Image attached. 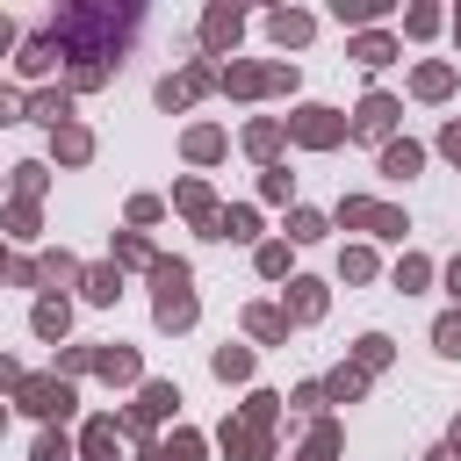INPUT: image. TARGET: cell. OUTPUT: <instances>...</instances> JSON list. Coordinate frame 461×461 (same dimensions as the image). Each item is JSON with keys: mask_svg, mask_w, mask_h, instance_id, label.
<instances>
[{"mask_svg": "<svg viewBox=\"0 0 461 461\" xmlns=\"http://www.w3.org/2000/svg\"><path fill=\"white\" fill-rule=\"evenodd\" d=\"M137 29V7H58V43L72 65H108Z\"/></svg>", "mask_w": 461, "mask_h": 461, "instance_id": "cell-1", "label": "cell"}, {"mask_svg": "<svg viewBox=\"0 0 461 461\" xmlns=\"http://www.w3.org/2000/svg\"><path fill=\"white\" fill-rule=\"evenodd\" d=\"M274 418H281V396H274V389H252L245 411L223 418V432H216L223 454H230V461H267V454H274Z\"/></svg>", "mask_w": 461, "mask_h": 461, "instance_id": "cell-2", "label": "cell"}, {"mask_svg": "<svg viewBox=\"0 0 461 461\" xmlns=\"http://www.w3.org/2000/svg\"><path fill=\"white\" fill-rule=\"evenodd\" d=\"M151 288H158L151 317H158L166 331H187V324H194V288H187V267H180V259H158V267H151Z\"/></svg>", "mask_w": 461, "mask_h": 461, "instance_id": "cell-3", "label": "cell"}, {"mask_svg": "<svg viewBox=\"0 0 461 461\" xmlns=\"http://www.w3.org/2000/svg\"><path fill=\"white\" fill-rule=\"evenodd\" d=\"M14 403L29 418H72V382L65 375H22L14 382Z\"/></svg>", "mask_w": 461, "mask_h": 461, "instance_id": "cell-4", "label": "cell"}, {"mask_svg": "<svg viewBox=\"0 0 461 461\" xmlns=\"http://www.w3.org/2000/svg\"><path fill=\"white\" fill-rule=\"evenodd\" d=\"M346 130H353V122H346L339 108H317V101L288 115V137H295V144H310V151H331V144H339Z\"/></svg>", "mask_w": 461, "mask_h": 461, "instance_id": "cell-5", "label": "cell"}, {"mask_svg": "<svg viewBox=\"0 0 461 461\" xmlns=\"http://www.w3.org/2000/svg\"><path fill=\"white\" fill-rule=\"evenodd\" d=\"M295 65H223V94H288Z\"/></svg>", "mask_w": 461, "mask_h": 461, "instance_id": "cell-6", "label": "cell"}, {"mask_svg": "<svg viewBox=\"0 0 461 461\" xmlns=\"http://www.w3.org/2000/svg\"><path fill=\"white\" fill-rule=\"evenodd\" d=\"M339 223H360V230H375V238H403V209L367 202V194H346V202H339Z\"/></svg>", "mask_w": 461, "mask_h": 461, "instance_id": "cell-7", "label": "cell"}, {"mask_svg": "<svg viewBox=\"0 0 461 461\" xmlns=\"http://www.w3.org/2000/svg\"><path fill=\"white\" fill-rule=\"evenodd\" d=\"M173 403H180V389H173V382H144L122 425H130V432H151V425H166V418H173Z\"/></svg>", "mask_w": 461, "mask_h": 461, "instance_id": "cell-8", "label": "cell"}, {"mask_svg": "<svg viewBox=\"0 0 461 461\" xmlns=\"http://www.w3.org/2000/svg\"><path fill=\"white\" fill-rule=\"evenodd\" d=\"M202 86H223V72H216L209 58H194V65H187L180 79H158V108H187V101H194Z\"/></svg>", "mask_w": 461, "mask_h": 461, "instance_id": "cell-9", "label": "cell"}, {"mask_svg": "<svg viewBox=\"0 0 461 461\" xmlns=\"http://www.w3.org/2000/svg\"><path fill=\"white\" fill-rule=\"evenodd\" d=\"M173 209H180V216H194V223H202V238H216V223H223V209L209 202V187H202V180H180V187H173Z\"/></svg>", "mask_w": 461, "mask_h": 461, "instance_id": "cell-10", "label": "cell"}, {"mask_svg": "<svg viewBox=\"0 0 461 461\" xmlns=\"http://www.w3.org/2000/svg\"><path fill=\"white\" fill-rule=\"evenodd\" d=\"M396 115H403V108H396L389 94H367V101H360V115H353V137H382V144H389Z\"/></svg>", "mask_w": 461, "mask_h": 461, "instance_id": "cell-11", "label": "cell"}, {"mask_svg": "<svg viewBox=\"0 0 461 461\" xmlns=\"http://www.w3.org/2000/svg\"><path fill=\"white\" fill-rule=\"evenodd\" d=\"M115 454H122L115 418H86V432H79V461H115Z\"/></svg>", "mask_w": 461, "mask_h": 461, "instance_id": "cell-12", "label": "cell"}, {"mask_svg": "<svg viewBox=\"0 0 461 461\" xmlns=\"http://www.w3.org/2000/svg\"><path fill=\"white\" fill-rule=\"evenodd\" d=\"M238 29H245V14H238V7H209V14H202V50H230V43H238Z\"/></svg>", "mask_w": 461, "mask_h": 461, "instance_id": "cell-13", "label": "cell"}, {"mask_svg": "<svg viewBox=\"0 0 461 461\" xmlns=\"http://www.w3.org/2000/svg\"><path fill=\"white\" fill-rule=\"evenodd\" d=\"M29 115L50 122V130H65V122H72V86H43V94H29Z\"/></svg>", "mask_w": 461, "mask_h": 461, "instance_id": "cell-14", "label": "cell"}, {"mask_svg": "<svg viewBox=\"0 0 461 461\" xmlns=\"http://www.w3.org/2000/svg\"><path fill=\"white\" fill-rule=\"evenodd\" d=\"M281 310H288V324H310V317H324V288L317 281H288Z\"/></svg>", "mask_w": 461, "mask_h": 461, "instance_id": "cell-15", "label": "cell"}, {"mask_svg": "<svg viewBox=\"0 0 461 461\" xmlns=\"http://www.w3.org/2000/svg\"><path fill=\"white\" fill-rule=\"evenodd\" d=\"M418 166H425V151H418V144H411V137H403V144H396V137H389V144H382V173H389V180H411V173H418Z\"/></svg>", "mask_w": 461, "mask_h": 461, "instance_id": "cell-16", "label": "cell"}, {"mask_svg": "<svg viewBox=\"0 0 461 461\" xmlns=\"http://www.w3.org/2000/svg\"><path fill=\"white\" fill-rule=\"evenodd\" d=\"M245 331H252V339H267V346H281V339H288V310L259 303V310H245Z\"/></svg>", "mask_w": 461, "mask_h": 461, "instance_id": "cell-17", "label": "cell"}, {"mask_svg": "<svg viewBox=\"0 0 461 461\" xmlns=\"http://www.w3.org/2000/svg\"><path fill=\"white\" fill-rule=\"evenodd\" d=\"M310 29H317V22H310V14H295V7L267 14V36H274V43H310Z\"/></svg>", "mask_w": 461, "mask_h": 461, "instance_id": "cell-18", "label": "cell"}, {"mask_svg": "<svg viewBox=\"0 0 461 461\" xmlns=\"http://www.w3.org/2000/svg\"><path fill=\"white\" fill-rule=\"evenodd\" d=\"M50 58H65V43H58V36H29V43H22V72H29V79H43V72H50Z\"/></svg>", "mask_w": 461, "mask_h": 461, "instance_id": "cell-19", "label": "cell"}, {"mask_svg": "<svg viewBox=\"0 0 461 461\" xmlns=\"http://www.w3.org/2000/svg\"><path fill=\"white\" fill-rule=\"evenodd\" d=\"M58 158H65V166H86V158H94V130H86V122H65V130H58Z\"/></svg>", "mask_w": 461, "mask_h": 461, "instance_id": "cell-20", "label": "cell"}, {"mask_svg": "<svg viewBox=\"0 0 461 461\" xmlns=\"http://www.w3.org/2000/svg\"><path fill=\"white\" fill-rule=\"evenodd\" d=\"M94 375H108V382H137L144 367H137V353H130V346H101V360H94Z\"/></svg>", "mask_w": 461, "mask_h": 461, "instance_id": "cell-21", "label": "cell"}, {"mask_svg": "<svg viewBox=\"0 0 461 461\" xmlns=\"http://www.w3.org/2000/svg\"><path fill=\"white\" fill-rule=\"evenodd\" d=\"M144 461H202V432H187V425H180V432H173V439H158Z\"/></svg>", "mask_w": 461, "mask_h": 461, "instance_id": "cell-22", "label": "cell"}, {"mask_svg": "<svg viewBox=\"0 0 461 461\" xmlns=\"http://www.w3.org/2000/svg\"><path fill=\"white\" fill-rule=\"evenodd\" d=\"M79 288H86V303H115L122 295V267H86Z\"/></svg>", "mask_w": 461, "mask_h": 461, "instance_id": "cell-23", "label": "cell"}, {"mask_svg": "<svg viewBox=\"0 0 461 461\" xmlns=\"http://www.w3.org/2000/svg\"><path fill=\"white\" fill-rule=\"evenodd\" d=\"M29 324H36V339H65V331H72V310H65V303H50V295H43V303H36V317H29Z\"/></svg>", "mask_w": 461, "mask_h": 461, "instance_id": "cell-24", "label": "cell"}, {"mask_svg": "<svg viewBox=\"0 0 461 461\" xmlns=\"http://www.w3.org/2000/svg\"><path fill=\"white\" fill-rule=\"evenodd\" d=\"M360 389H367V367H331V375H324V396H331V403H353Z\"/></svg>", "mask_w": 461, "mask_h": 461, "instance_id": "cell-25", "label": "cell"}, {"mask_svg": "<svg viewBox=\"0 0 461 461\" xmlns=\"http://www.w3.org/2000/svg\"><path fill=\"white\" fill-rule=\"evenodd\" d=\"M411 86H418L425 101H447V94H454V65H418V79H411Z\"/></svg>", "mask_w": 461, "mask_h": 461, "instance_id": "cell-26", "label": "cell"}, {"mask_svg": "<svg viewBox=\"0 0 461 461\" xmlns=\"http://www.w3.org/2000/svg\"><path fill=\"white\" fill-rule=\"evenodd\" d=\"M187 158H194V166H209V158H223V130H216V122H202V130H187Z\"/></svg>", "mask_w": 461, "mask_h": 461, "instance_id": "cell-27", "label": "cell"}, {"mask_svg": "<svg viewBox=\"0 0 461 461\" xmlns=\"http://www.w3.org/2000/svg\"><path fill=\"white\" fill-rule=\"evenodd\" d=\"M43 187H50V166H36V158H22V166H14V202H36Z\"/></svg>", "mask_w": 461, "mask_h": 461, "instance_id": "cell-28", "label": "cell"}, {"mask_svg": "<svg viewBox=\"0 0 461 461\" xmlns=\"http://www.w3.org/2000/svg\"><path fill=\"white\" fill-rule=\"evenodd\" d=\"M216 375L223 382H252V346H216Z\"/></svg>", "mask_w": 461, "mask_h": 461, "instance_id": "cell-29", "label": "cell"}, {"mask_svg": "<svg viewBox=\"0 0 461 461\" xmlns=\"http://www.w3.org/2000/svg\"><path fill=\"white\" fill-rule=\"evenodd\" d=\"M115 259H122V267H158V252H151L137 230H122V238H115Z\"/></svg>", "mask_w": 461, "mask_h": 461, "instance_id": "cell-30", "label": "cell"}, {"mask_svg": "<svg viewBox=\"0 0 461 461\" xmlns=\"http://www.w3.org/2000/svg\"><path fill=\"white\" fill-rule=\"evenodd\" d=\"M432 346H439L447 360H461V310H447V317L432 324Z\"/></svg>", "mask_w": 461, "mask_h": 461, "instance_id": "cell-31", "label": "cell"}, {"mask_svg": "<svg viewBox=\"0 0 461 461\" xmlns=\"http://www.w3.org/2000/svg\"><path fill=\"white\" fill-rule=\"evenodd\" d=\"M245 144H252V158H274V151H281V122H252Z\"/></svg>", "mask_w": 461, "mask_h": 461, "instance_id": "cell-32", "label": "cell"}, {"mask_svg": "<svg viewBox=\"0 0 461 461\" xmlns=\"http://www.w3.org/2000/svg\"><path fill=\"white\" fill-rule=\"evenodd\" d=\"M331 454H339V425H317V432H310V447H303L295 461H331Z\"/></svg>", "mask_w": 461, "mask_h": 461, "instance_id": "cell-33", "label": "cell"}, {"mask_svg": "<svg viewBox=\"0 0 461 461\" xmlns=\"http://www.w3.org/2000/svg\"><path fill=\"white\" fill-rule=\"evenodd\" d=\"M353 58H360V65H389V58H396V43H389V36H360V43H353Z\"/></svg>", "mask_w": 461, "mask_h": 461, "instance_id": "cell-34", "label": "cell"}, {"mask_svg": "<svg viewBox=\"0 0 461 461\" xmlns=\"http://www.w3.org/2000/svg\"><path fill=\"white\" fill-rule=\"evenodd\" d=\"M7 230H14V245H29L36 238V202H14L7 209Z\"/></svg>", "mask_w": 461, "mask_h": 461, "instance_id": "cell-35", "label": "cell"}, {"mask_svg": "<svg viewBox=\"0 0 461 461\" xmlns=\"http://www.w3.org/2000/svg\"><path fill=\"white\" fill-rule=\"evenodd\" d=\"M252 230H259L252 209H223V223H216V238H252Z\"/></svg>", "mask_w": 461, "mask_h": 461, "instance_id": "cell-36", "label": "cell"}, {"mask_svg": "<svg viewBox=\"0 0 461 461\" xmlns=\"http://www.w3.org/2000/svg\"><path fill=\"white\" fill-rule=\"evenodd\" d=\"M288 238H295V245L324 238V216H317V209H295V216H288Z\"/></svg>", "mask_w": 461, "mask_h": 461, "instance_id": "cell-37", "label": "cell"}, {"mask_svg": "<svg viewBox=\"0 0 461 461\" xmlns=\"http://www.w3.org/2000/svg\"><path fill=\"white\" fill-rule=\"evenodd\" d=\"M339 274H346V281H367V274H375V252H367V245H346Z\"/></svg>", "mask_w": 461, "mask_h": 461, "instance_id": "cell-38", "label": "cell"}, {"mask_svg": "<svg viewBox=\"0 0 461 461\" xmlns=\"http://www.w3.org/2000/svg\"><path fill=\"white\" fill-rule=\"evenodd\" d=\"M43 281H86L72 252H43Z\"/></svg>", "mask_w": 461, "mask_h": 461, "instance_id": "cell-39", "label": "cell"}, {"mask_svg": "<svg viewBox=\"0 0 461 461\" xmlns=\"http://www.w3.org/2000/svg\"><path fill=\"white\" fill-rule=\"evenodd\" d=\"M353 367H389V339H382V331H367V339H360V360H353Z\"/></svg>", "mask_w": 461, "mask_h": 461, "instance_id": "cell-40", "label": "cell"}, {"mask_svg": "<svg viewBox=\"0 0 461 461\" xmlns=\"http://www.w3.org/2000/svg\"><path fill=\"white\" fill-rule=\"evenodd\" d=\"M94 360H101V346H65V353H58V367H65V375H86Z\"/></svg>", "mask_w": 461, "mask_h": 461, "instance_id": "cell-41", "label": "cell"}, {"mask_svg": "<svg viewBox=\"0 0 461 461\" xmlns=\"http://www.w3.org/2000/svg\"><path fill=\"white\" fill-rule=\"evenodd\" d=\"M425 274H432V267H425V259H418V252H403V259H396V288H418V281H425Z\"/></svg>", "mask_w": 461, "mask_h": 461, "instance_id": "cell-42", "label": "cell"}, {"mask_svg": "<svg viewBox=\"0 0 461 461\" xmlns=\"http://www.w3.org/2000/svg\"><path fill=\"white\" fill-rule=\"evenodd\" d=\"M403 29H411V36H432V29H439V7H411Z\"/></svg>", "mask_w": 461, "mask_h": 461, "instance_id": "cell-43", "label": "cell"}, {"mask_svg": "<svg viewBox=\"0 0 461 461\" xmlns=\"http://www.w3.org/2000/svg\"><path fill=\"white\" fill-rule=\"evenodd\" d=\"M158 216H166L158 194H137V202H130V223H158Z\"/></svg>", "mask_w": 461, "mask_h": 461, "instance_id": "cell-44", "label": "cell"}, {"mask_svg": "<svg viewBox=\"0 0 461 461\" xmlns=\"http://www.w3.org/2000/svg\"><path fill=\"white\" fill-rule=\"evenodd\" d=\"M36 461H72V447H65V432H43V439H36Z\"/></svg>", "mask_w": 461, "mask_h": 461, "instance_id": "cell-45", "label": "cell"}, {"mask_svg": "<svg viewBox=\"0 0 461 461\" xmlns=\"http://www.w3.org/2000/svg\"><path fill=\"white\" fill-rule=\"evenodd\" d=\"M259 274H288V245H259Z\"/></svg>", "mask_w": 461, "mask_h": 461, "instance_id": "cell-46", "label": "cell"}, {"mask_svg": "<svg viewBox=\"0 0 461 461\" xmlns=\"http://www.w3.org/2000/svg\"><path fill=\"white\" fill-rule=\"evenodd\" d=\"M439 151H447V158L461 166V122H447V130H439Z\"/></svg>", "mask_w": 461, "mask_h": 461, "instance_id": "cell-47", "label": "cell"}, {"mask_svg": "<svg viewBox=\"0 0 461 461\" xmlns=\"http://www.w3.org/2000/svg\"><path fill=\"white\" fill-rule=\"evenodd\" d=\"M447 295L461 303V259H447Z\"/></svg>", "mask_w": 461, "mask_h": 461, "instance_id": "cell-48", "label": "cell"}, {"mask_svg": "<svg viewBox=\"0 0 461 461\" xmlns=\"http://www.w3.org/2000/svg\"><path fill=\"white\" fill-rule=\"evenodd\" d=\"M447 447H454V454H461V418H454V432H447Z\"/></svg>", "mask_w": 461, "mask_h": 461, "instance_id": "cell-49", "label": "cell"}, {"mask_svg": "<svg viewBox=\"0 0 461 461\" xmlns=\"http://www.w3.org/2000/svg\"><path fill=\"white\" fill-rule=\"evenodd\" d=\"M454 36H461V14H454Z\"/></svg>", "mask_w": 461, "mask_h": 461, "instance_id": "cell-50", "label": "cell"}]
</instances>
